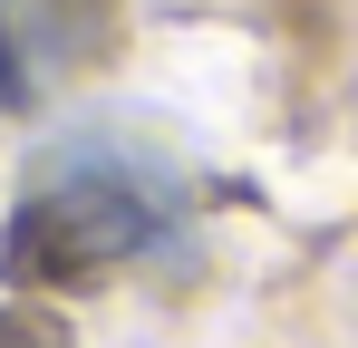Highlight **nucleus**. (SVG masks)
<instances>
[{"instance_id": "f257e3e1", "label": "nucleus", "mask_w": 358, "mask_h": 348, "mask_svg": "<svg viewBox=\"0 0 358 348\" xmlns=\"http://www.w3.org/2000/svg\"><path fill=\"white\" fill-rule=\"evenodd\" d=\"M184 213V184L155 155H126V145H59L39 184L20 194V213L0 232V271L10 281H97L136 252H155Z\"/></svg>"}, {"instance_id": "f03ea898", "label": "nucleus", "mask_w": 358, "mask_h": 348, "mask_svg": "<svg viewBox=\"0 0 358 348\" xmlns=\"http://www.w3.org/2000/svg\"><path fill=\"white\" fill-rule=\"evenodd\" d=\"M0 348H20V339H0Z\"/></svg>"}]
</instances>
